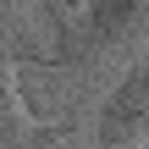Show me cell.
<instances>
[{
    "label": "cell",
    "mask_w": 149,
    "mask_h": 149,
    "mask_svg": "<svg viewBox=\"0 0 149 149\" xmlns=\"http://www.w3.org/2000/svg\"><path fill=\"white\" fill-rule=\"evenodd\" d=\"M149 127V61L127 77V88L116 94V111H111V133L116 138H133Z\"/></svg>",
    "instance_id": "obj_1"
}]
</instances>
